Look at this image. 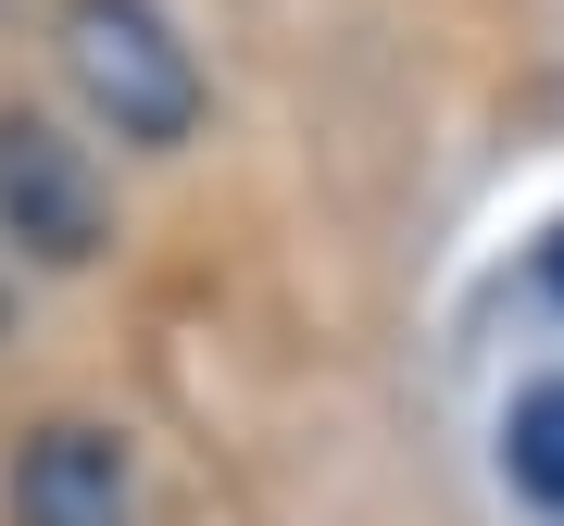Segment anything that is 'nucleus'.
<instances>
[{
    "label": "nucleus",
    "mask_w": 564,
    "mask_h": 526,
    "mask_svg": "<svg viewBox=\"0 0 564 526\" xmlns=\"http://www.w3.org/2000/svg\"><path fill=\"white\" fill-rule=\"evenodd\" d=\"M63 76H76V101L101 113L113 139H139V151H176L188 125H202V63H188V39L151 0H63Z\"/></svg>",
    "instance_id": "nucleus-1"
},
{
    "label": "nucleus",
    "mask_w": 564,
    "mask_h": 526,
    "mask_svg": "<svg viewBox=\"0 0 564 526\" xmlns=\"http://www.w3.org/2000/svg\"><path fill=\"white\" fill-rule=\"evenodd\" d=\"M540 276H552V288H564V226H552V239H540Z\"/></svg>",
    "instance_id": "nucleus-5"
},
{
    "label": "nucleus",
    "mask_w": 564,
    "mask_h": 526,
    "mask_svg": "<svg viewBox=\"0 0 564 526\" xmlns=\"http://www.w3.org/2000/svg\"><path fill=\"white\" fill-rule=\"evenodd\" d=\"M502 489L564 526V376H527L502 402Z\"/></svg>",
    "instance_id": "nucleus-4"
},
{
    "label": "nucleus",
    "mask_w": 564,
    "mask_h": 526,
    "mask_svg": "<svg viewBox=\"0 0 564 526\" xmlns=\"http://www.w3.org/2000/svg\"><path fill=\"white\" fill-rule=\"evenodd\" d=\"M0 226H13L39 263H88L101 251V176L88 151L39 113H0Z\"/></svg>",
    "instance_id": "nucleus-2"
},
{
    "label": "nucleus",
    "mask_w": 564,
    "mask_h": 526,
    "mask_svg": "<svg viewBox=\"0 0 564 526\" xmlns=\"http://www.w3.org/2000/svg\"><path fill=\"white\" fill-rule=\"evenodd\" d=\"M13 526H139V476L101 426H39L13 451Z\"/></svg>",
    "instance_id": "nucleus-3"
}]
</instances>
